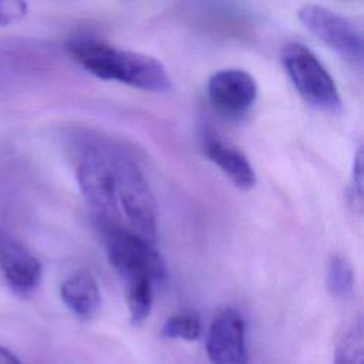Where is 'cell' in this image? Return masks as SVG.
I'll return each instance as SVG.
<instances>
[{
  "label": "cell",
  "instance_id": "1",
  "mask_svg": "<svg viewBox=\"0 0 364 364\" xmlns=\"http://www.w3.org/2000/svg\"><path fill=\"white\" fill-rule=\"evenodd\" d=\"M67 48L78 64L101 80L118 81L152 92H165L171 88L165 67L151 55L87 37L71 40Z\"/></svg>",
  "mask_w": 364,
  "mask_h": 364
},
{
  "label": "cell",
  "instance_id": "2",
  "mask_svg": "<svg viewBox=\"0 0 364 364\" xmlns=\"http://www.w3.org/2000/svg\"><path fill=\"white\" fill-rule=\"evenodd\" d=\"M115 151L108 145L85 144L75 161L78 188L105 228L121 226L115 196Z\"/></svg>",
  "mask_w": 364,
  "mask_h": 364
},
{
  "label": "cell",
  "instance_id": "3",
  "mask_svg": "<svg viewBox=\"0 0 364 364\" xmlns=\"http://www.w3.org/2000/svg\"><path fill=\"white\" fill-rule=\"evenodd\" d=\"M115 196L121 219L128 230L154 245L156 237V203L138 164L121 149L115 151Z\"/></svg>",
  "mask_w": 364,
  "mask_h": 364
},
{
  "label": "cell",
  "instance_id": "4",
  "mask_svg": "<svg viewBox=\"0 0 364 364\" xmlns=\"http://www.w3.org/2000/svg\"><path fill=\"white\" fill-rule=\"evenodd\" d=\"M107 256L125 287L166 280V267L154 245L122 226H108L104 232Z\"/></svg>",
  "mask_w": 364,
  "mask_h": 364
},
{
  "label": "cell",
  "instance_id": "5",
  "mask_svg": "<svg viewBox=\"0 0 364 364\" xmlns=\"http://www.w3.org/2000/svg\"><path fill=\"white\" fill-rule=\"evenodd\" d=\"M282 63L294 88L307 104L327 112L341 109L333 77L310 48L300 43H290L282 51Z\"/></svg>",
  "mask_w": 364,
  "mask_h": 364
},
{
  "label": "cell",
  "instance_id": "6",
  "mask_svg": "<svg viewBox=\"0 0 364 364\" xmlns=\"http://www.w3.org/2000/svg\"><path fill=\"white\" fill-rule=\"evenodd\" d=\"M301 24L333 48L351 65L361 68L364 58V41L361 28L350 18L320 4H304L299 9Z\"/></svg>",
  "mask_w": 364,
  "mask_h": 364
},
{
  "label": "cell",
  "instance_id": "7",
  "mask_svg": "<svg viewBox=\"0 0 364 364\" xmlns=\"http://www.w3.org/2000/svg\"><path fill=\"white\" fill-rule=\"evenodd\" d=\"M206 353L212 364H246V328L237 310L228 307L213 318L208 331Z\"/></svg>",
  "mask_w": 364,
  "mask_h": 364
},
{
  "label": "cell",
  "instance_id": "8",
  "mask_svg": "<svg viewBox=\"0 0 364 364\" xmlns=\"http://www.w3.org/2000/svg\"><path fill=\"white\" fill-rule=\"evenodd\" d=\"M208 95L219 112L229 117H239L256 101L257 84L245 70H220L209 78Z\"/></svg>",
  "mask_w": 364,
  "mask_h": 364
},
{
  "label": "cell",
  "instance_id": "9",
  "mask_svg": "<svg viewBox=\"0 0 364 364\" xmlns=\"http://www.w3.org/2000/svg\"><path fill=\"white\" fill-rule=\"evenodd\" d=\"M0 270L13 293L21 297L33 294L43 276L41 262L18 240L0 239Z\"/></svg>",
  "mask_w": 364,
  "mask_h": 364
},
{
  "label": "cell",
  "instance_id": "10",
  "mask_svg": "<svg viewBox=\"0 0 364 364\" xmlns=\"http://www.w3.org/2000/svg\"><path fill=\"white\" fill-rule=\"evenodd\" d=\"M65 307L80 318L94 317L101 307V291L94 274L85 269L70 274L60 286Z\"/></svg>",
  "mask_w": 364,
  "mask_h": 364
},
{
  "label": "cell",
  "instance_id": "11",
  "mask_svg": "<svg viewBox=\"0 0 364 364\" xmlns=\"http://www.w3.org/2000/svg\"><path fill=\"white\" fill-rule=\"evenodd\" d=\"M206 156L232 181L235 186L249 191L256 185V173L246 158L237 148L225 144L220 139L209 138L205 145Z\"/></svg>",
  "mask_w": 364,
  "mask_h": 364
},
{
  "label": "cell",
  "instance_id": "12",
  "mask_svg": "<svg viewBox=\"0 0 364 364\" xmlns=\"http://www.w3.org/2000/svg\"><path fill=\"white\" fill-rule=\"evenodd\" d=\"M333 364H364V330L361 317H355L340 334Z\"/></svg>",
  "mask_w": 364,
  "mask_h": 364
},
{
  "label": "cell",
  "instance_id": "13",
  "mask_svg": "<svg viewBox=\"0 0 364 364\" xmlns=\"http://www.w3.org/2000/svg\"><path fill=\"white\" fill-rule=\"evenodd\" d=\"M327 287L337 299H347L354 289V270L343 255H334L327 264Z\"/></svg>",
  "mask_w": 364,
  "mask_h": 364
},
{
  "label": "cell",
  "instance_id": "14",
  "mask_svg": "<svg viewBox=\"0 0 364 364\" xmlns=\"http://www.w3.org/2000/svg\"><path fill=\"white\" fill-rule=\"evenodd\" d=\"M161 334L169 340L193 341L200 336V320L195 313H181L165 320Z\"/></svg>",
  "mask_w": 364,
  "mask_h": 364
},
{
  "label": "cell",
  "instance_id": "15",
  "mask_svg": "<svg viewBox=\"0 0 364 364\" xmlns=\"http://www.w3.org/2000/svg\"><path fill=\"white\" fill-rule=\"evenodd\" d=\"M348 195H350L351 206L360 212L363 208V151L361 148L357 151L354 158Z\"/></svg>",
  "mask_w": 364,
  "mask_h": 364
},
{
  "label": "cell",
  "instance_id": "16",
  "mask_svg": "<svg viewBox=\"0 0 364 364\" xmlns=\"http://www.w3.org/2000/svg\"><path fill=\"white\" fill-rule=\"evenodd\" d=\"M27 11L28 6L21 0H0V27L21 21Z\"/></svg>",
  "mask_w": 364,
  "mask_h": 364
},
{
  "label": "cell",
  "instance_id": "17",
  "mask_svg": "<svg viewBox=\"0 0 364 364\" xmlns=\"http://www.w3.org/2000/svg\"><path fill=\"white\" fill-rule=\"evenodd\" d=\"M0 364H23L20 358L7 347L0 346Z\"/></svg>",
  "mask_w": 364,
  "mask_h": 364
}]
</instances>
